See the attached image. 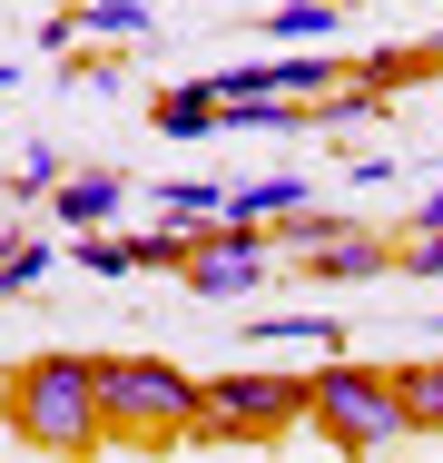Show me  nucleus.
Here are the masks:
<instances>
[{"instance_id": "1", "label": "nucleus", "mask_w": 443, "mask_h": 463, "mask_svg": "<svg viewBox=\"0 0 443 463\" xmlns=\"http://www.w3.org/2000/svg\"><path fill=\"white\" fill-rule=\"evenodd\" d=\"M0 414H10V434L30 444V454H80L108 434V414H99V355H40V365H20L0 384Z\"/></svg>"}, {"instance_id": "2", "label": "nucleus", "mask_w": 443, "mask_h": 463, "mask_svg": "<svg viewBox=\"0 0 443 463\" xmlns=\"http://www.w3.org/2000/svg\"><path fill=\"white\" fill-rule=\"evenodd\" d=\"M306 424H316L335 454H384V444H404V434H414V424H404L394 374L345 365V355H325V365L306 374Z\"/></svg>"}, {"instance_id": "3", "label": "nucleus", "mask_w": 443, "mask_h": 463, "mask_svg": "<svg viewBox=\"0 0 443 463\" xmlns=\"http://www.w3.org/2000/svg\"><path fill=\"white\" fill-rule=\"evenodd\" d=\"M99 414L118 434H197L207 424V384L168 355H99Z\"/></svg>"}, {"instance_id": "4", "label": "nucleus", "mask_w": 443, "mask_h": 463, "mask_svg": "<svg viewBox=\"0 0 443 463\" xmlns=\"http://www.w3.org/2000/svg\"><path fill=\"white\" fill-rule=\"evenodd\" d=\"M276 247L296 257V277H316V286H354V277H384V267H394L374 227H354V217H316V207H296Z\"/></svg>"}, {"instance_id": "5", "label": "nucleus", "mask_w": 443, "mask_h": 463, "mask_svg": "<svg viewBox=\"0 0 443 463\" xmlns=\"http://www.w3.org/2000/svg\"><path fill=\"white\" fill-rule=\"evenodd\" d=\"M266 277H276V237H266V227H237V217H217V227L187 247V286H197V296H217V306L257 296Z\"/></svg>"}, {"instance_id": "6", "label": "nucleus", "mask_w": 443, "mask_h": 463, "mask_svg": "<svg viewBox=\"0 0 443 463\" xmlns=\"http://www.w3.org/2000/svg\"><path fill=\"white\" fill-rule=\"evenodd\" d=\"M306 414V374H207V424L197 434H276Z\"/></svg>"}, {"instance_id": "7", "label": "nucleus", "mask_w": 443, "mask_h": 463, "mask_svg": "<svg viewBox=\"0 0 443 463\" xmlns=\"http://www.w3.org/2000/svg\"><path fill=\"white\" fill-rule=\"evenodd\" d=\"M118 207H128V178H108V168H80V178L50 187V217H60L70 237H80V227H108Z\"/></svg>"}, {"instance_id": "8", "label": "nucleus", "mask_w": 443, "mask_h": 463, "mask_svg": "<svg viewBox=\"0 0 443 463\" xmlns=\"http://www.w3.org/2000/svg\"><path fill=\"white\" fill-rule=\"evenodd\" d=\"M148 128H158V138H217V80H187V90H168L158 109H148Z\"/></svg>"}, {"instance_id": "9", "label": "nucleus", "mask_w": 443, "mask_h": 463, "mask_svg": "<svg viewBox=\"0 0 443 463\" xmlns=\"http://www.w3.org/2000/svg\"><path fill=\"white\" fill-rule=\"evenodd\" d=\"M325 30H345V0H276L266 10V40L276 50H316Z\"/></svg>"}, {"instance_id": "10", "label": "nucleus", "mask_w": 443, "mask_h": 463, "mask_svg": "<svg viewBox=\"0 0 443 463\" xmlns=\"http://www.w3.org/2000/svg\"><path fill=\"white\" fill-rule=\"evenodd\" d=\"M296 207H306V178H247V187H227V217H237V227L296 217Z\"/></svg>"}, {"instance_id": "11", "label": "nucleus", "mask_w": 443, "mask_h": 463, "mask_svg": "<svg viewBox=\"0 0 443 463\" xmlns=\"http://www.w3.org/2000/svg\"><path fill=\"white\" fill-rule=\"evenodd\" d=\"M394 394H404V424H414V434H443V355L394 365Z\"/></svg>"}, {"instance_id": "12", "label": "nucleus", "mask_w": 443, "mask_h": 463, "mask_svg": "<svg viewBox=\"0 0 443 463\" xmlns=\"http://www.w3.org/2000/svg\"><path fill=\"white\" fill-rule=\"evenodd\" d=\"M247 345H306V355H335V345H345V326H335V316H257V326H247Z\"/></svg>"}, {"instance_id": "13", "label": "nucleus", "mask_w": 443, "mask_h": 463, "mask_svg": "<svg viewBox=\"0 0 443 463\" xmlns=\"http://www.w3.org/2000/svg\"><path fill=\"white\" fill-rule=\"evenodd\" d=\"M50 267H70V257H60V247H40V237H10V247H0V296H30Z\"/></svg>"}, {"instance_id": "14", "label": "nucleus", "mask_w": 443, "mask_h": 463, "mask_svg": "<svg viewBox=\"0 0 443 463\" xmlns=\"http://www.w3.org/2000/svg\"><path fill=\"white\" fill-rule=\"evenodd\" d=\"M158 207L187 217V227H217V217H227V187H217V178H168V187H158Z\"/></svg>"}, {"instance_id": "15", "label": "nucleus", "mask_w": 443, "mask_h": 463, "mask_svg": "<svg viewBox=\"0 0 443 463\" xmlns=\"http://www.w3.org/2000/svg\"><path fill=\"white\" fill-rule=\"evenodd\" d=\"M89 10V30H118V40H148L158 20H148V0H80Z\"/></svg>"}, {"instance_id": "16", "label": "nucleus", "mask_w": 443, "mask_h": 463, "mask_svg": "<svg viewBox=\"0 0 443 463\" xmlns=\"http://www.w3.org/2000/svg\"><path fill=\"white\" fill-rule=\"evenodd\" d=\"M50 187H60V148H30V158H20V187H10V197H50Z\"/></svg>"}, {"instance_id": "17", "label": "nucleus", "mask_w": 443, "mask_h": 463, "mask_svg": "<svg viewBox=\"0 0 443 463\" xmlns=\"http://www.w3.org/2000/svg\"><path fill=\"white\" fill-rule=\"evenodd\" d=\"M394 277H443V227H434V237H414V247L394 257Z\"/></svg>"}, {"instance_id": "18", "label": "nucleus", "mask_w": 443, "mask_h": 463, "mask_svg": "<svg viewBox=\"0 0 443 463\" xmlns=\"http://www.w3.org/2000/svg\"><path fill=\"white\" fill-rule=\"evenodd\" d=\"M434 227H443V187L424 197V207H414V237H434Z\"/></svg>"}, {"instance_id": "19", "label": "nucleus", "mask_w": 443, "mask_h": 463, "mask_svg": "<svg viewBox=\"0 0 443 463\" xmlns=\"http://www.w3.org/2000/svg\"><path fill=\"white\" fill-rule=\"evenodd\" d=\"M424 60H434V70H443V30H434V40H424Z\"/></svg>"}, {"instance_id": "20", "label": "nucleus", "mask_w": 443, "mask_h": 463, "mask_svg": "<svg viewBox=\"0 0 443 463\" xmlns=\"http://www.w3.org/2000/svg\"><path fill=\"white\" fill-rule=\"evenodd\" d=\"M345 10H384V0H345Z\"/></svg>"}]
</instances>
